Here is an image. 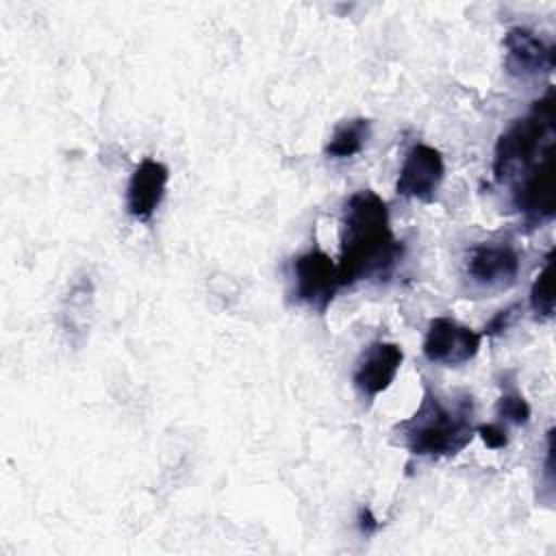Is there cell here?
Instances as JSON below:
<instances>
[{
  "label": "cell",
  "mask_w": 556,
  "mask_h": 556,
  "mask_svg": "<svg viewBox=\"0 0 556 556\" xmlns=\"http://www.w3.org/2000/svg\"><path fill=\"white\" fill-rule=\"evenodd\" d=\"M404 254L402 243L393 237L387 202L371 189L352 193L341 217V287L358 280L389 278Z\"/></svg>",
  "instance_id": "6da1fadb"
},
{
  "label": "cell",
  "mask_w": 556,
  "mask_h": 556,
  "mask_svg": "<svg viewBox=\"0 0 556 556\" xmlns=\"http://www.w3.org/2000/svg\"><path fill=\"white\" fill-rule=\"evenodd\" d=\"M402 445L419 458L454 456L469 445L476 434L471 395L445 404L426 387L417 410L395 426Z\"/></svg>",
  "instance_id": "7a4b0ae2"
},
{
  "label": "cell",
  "mask_w": 556,
  "mask_h": 556,
  "mask_svg": "<svg viewBox=\"0 0 556 556\" xmlns=\"http://www.w3.org/2000/svg\"><path fill=\"white\" fill-rule=\"evenodd\" d=\"M554 154V89L536 100L530 113L515 119L495 143L493 176L497 182H515L541 159Z\"/></svg>",
  "instance_id": "3957f363"
},
{
  "label": "cell",
  "mask_w": 556,
  "mask_h": 556,
  "mask_svg": "<svg viewBox=\"0 0 556 556\" xmlns=\"http://www.w3.org/2000/svg\"><path fill=\"white\" fill-rule=\"evenodd\" d=\"M341 289L337 263L313 248L293 261V295L315 313H326Z\"/></svg>",
  "instance_id": "277c9868"
},
{
  "label": "cell",
  "mask_w": 556,
  "mask_h": 556,
  "mask_svg": "<svg viewBox=\"0 0 556 556\" xmlns=\"http://www.w3.org/2000/svg\"><path fill=\"white\" fill-rule=\"evenodd\" d=\"M519 254L510 243H478L467 252L465 276L482 291H504L515 285Z\"/></svg>",
  "instance_id": "5b68a950"
},
{
  "label": "cell",
  "mask_w": 556,
  "mask_h": 556,
  "mask_svg": "<svg viewBox=\"0 0 556 556\" xmlns=\"http://www.w3.org/2000/svg\"><path fill=\"white\" fill-rule=\"evenodd\" d=\"M480 343L482 334L473 328L452 317H434L424 337V356L430 363L456 367L469 363L478 354Z\"/></svg>",
  "instance_id": "8992f818"
},
{
  "label": "cell",
  "mask_w": 556,
  "mask_h": 556,
  "mask_svg": "<svg viewBox=\"0 0 556 556\" xmlns=\"http://www.w3.org/2000/svg\"><path fill=\"white\" fill-rule=\"evenodd\" d=\"M513 206L532 226L554 217V154L541 159L513 182Z\"/></svg>",
  "instance_id": "52a82bcc"
},
{
  "label": "cell",
  "mask_w": 556,
  "mask_h": 556,
  "mask_svg": "<svg viewBox=\"0 0 556 556\" xmlns=\"http://www.w3.org/2000/svg\"><path fill=\"white\" fill-rule=\"evenodd\" d=\"M445 178L443 154L426 143L413 146L400 167L395 191L402 198L432 202Z\"/></svg>",
  "instance_id": "ba28073f"
},
{
  "label": "cell",
  "mask_w": 556,
  "mask_h": 556,
  "mask_svg": "<svg viewBox=\"0 0 556 556\" xmlns=\"http://www.w3.org/2000/svg\"><path fill=\"white\" fill-rule=\"evenodd\" d=\"M402 361H404V352L397 343H391V341L369 343L361 352L354 376H352L356 391L365 400H374L376 395H380L391 387V382L395 380L402 367Z\"/></svg>",
  "instance_id": "9c48e42d"
},
{
  "label": "cell",
  "mask_w": 556,
  "mask_h": 556,
  "mask_svg": "<svg viewBox=\"0 0 556 556\" xmlns=\"http://www.w3.org/2000/svg\"><path fill=\"white\" fill-rule=\"evenodd\" d=\"M504 67L515 78H532L554 70V46L534 30L513 26L504 35Z\"/></svg>",
  "instance_id": "30bf717a"
},
{
  "label": "cell",
  "mask_w": 556,
  "mask_h": 556,
  "mask_svg": "<svg viewBox=\"0 0 556 556\" xmlns=\"http://www.w3.org/2000/svg\"><path fill=\"white\" fill-rule=\"evenodd\" d=\"M169 169L161 161L143 159L126 187V211L137 222H150L165 198Z\"/></svg>",
  "instance_id": "8fae6325"
},
{
  "label": "cell",
  "mask_w": 556,
  "mask_h": 556,
  "mask_svg": "<svg viewBox=\"0 0 556 556\" xmlns=\"http://www.w3.org/2000/svg\"><path fill=\"white\" fill-rule=\"evenodd\" d=\"M371 137V119L367 117H352V119H345L341 122L334 132L330 135L324 152L328 159H334V161H343V159H350L354 154H358L365 143L369 141Z\"/></svg>",
  "instance_id": "7c38bea8"
},
{
  "label": "cell",
  "mask_w": 556,
  "mask_h": 556,
  "mask_svg": "<svg viewBox=\"0 0 556 556\" xmlns=\"http://www.w3.org/2000/svg\"><path fill=\"white\" fill-rule=\"evenodd\" d=\"M552 252H547L543 267L539 269L532 289H530V308L536 319H552L554 317V289H552Z\"/></svg>",
  "instance_id": "4fadbf2b"
},
{
  "label": "cell",
  "mask_w": 556,
  "mask_h": 556,
  "mask_svg": "<svg viewBox=\"0 0 556 556\" xmlns=\"http://www.w3.org/2000/svg\"><path fill=\"white\" fill-rule=\"evenodd\" d=\"M495 413L502 421L515 424V426H526L530 421V415H532L528 400L515 387L506 389L500 395V400L495 404Z\"/></svg>",
  "instance_id": "5bb4252c"
},
{
  "label": "cell",
  "mask_w": 556,
  "mask_h": 556,
  "mask_svg": "<svg viewBox=\"0 0 556 556\" xmlns=\"http://www.w3.org/2000/svg\"><path fill=\"white\" fill-rule=\"evenodd\" d=\"M476 434H480L484 445L491 447V450H502V447L508 445L506 428L500 426V424H482V426L476 428Z\"/></svg>",
  "instance_id": "9a60e30c"
},
{
  "label": "cell",
  "mask_w": 556,
  "mask_h": 556,
  "mask_svg": "<svg viewBox=\"0 0 556 556\" xmlns=\"http://www.w3.org/2000/svg\"><path fill=\"white\" fill-rule=\"evenodd\" d=\"M517 311H519V304H510V306H506V308L497 311V313H495V317L484 326L482 334H486V337H495V334H502L504 330H508V326H510V324H513V319L517 317Z\"/></svg>",
  "instance_id": "2e32d148"
},
{
  "label": "cell",
  "mask_w": 556,
  "mask_h": 556,
  "mask_svg": "<svg viewBox=\"0 0 556 556\" xmlns=\"http://www.w3.org/2000/svg\"><path fill=\"white\" fill-rule=\"evenodd\" d=\"M358 528H361V532H363L365 536L374 534V532L380 528L378 519L371 515L369 508H361V510H358Z\"/></svg>",
  "instance_id": "e0dca14e"
}]
</instances>
